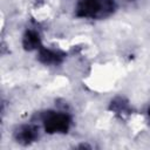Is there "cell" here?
Listing matches in <instances>:
<instances>
[{
  "label": "cell",
  "mask_w": 150,
  "mask_h": 150,
  "mask_svg": "<svg viewBox=\"0 0 150 150\" xmlns=\"http://www.w3.org/2000/svg\"><path fill=\"white\" fill-rule=\"evenodd\" d=\"M41 121L47 134H66L71 125V116L66 111H45Z\"/></svg>",
  "instance_id": "7a4b0ae2"
},
{
  "label": "cell",
  "mask_w": 150,
  "mask_h": 150,
  "mask_svg": "<svg viewBox=\"0 0 150 150\" xmlns=\"http://www.w3.org/2000/svg\"><path fill=\"white\" fill-rule=\"evenodd\" d=\"M146 112H148V116H149V117H150V107H149V108H148V111H146Z\"/></svg>",
  "instance_id": "52a82bcc"
},
{
  "label": "cell",
  "mask_w": 150,
  "mask_h": 150,
  "mask_svg": "<svg viewBox=\"0 0 150 150\" xmlns=\"http://www.w3.org/2000/svg\"><path fill=\"white\" fill-rule=\"evenodd\" d=\"M38 60L46 66H59L63 62L64 54L59 50L41 47L38 50Z\"/></svg>",
  "instance_id": "277c9868"
},
{
  "label": "cell",
  "mask_w": 150,
  "mask_h": 150,
  "mask_svg": "<svg viewBox=\"0 0 150 150\" xmlns=\"http://www.w3.org/2000/svg\"><path fill=\"white\" fill-rule=\"evenodd\" d=\"M14 139L21 145H29L38 141L39 128L34 124H21L14 130Z\"/></svg>",
  "instance_id": "3957f363"
},
{
  "label": "cell",
  "mask_w": 150,
  "mask_h": 150,
  "mask_svg": "<svg viewBox=\"0 0 150 150\" xmlns=\"http://www.w3.org/2000/svg\"><path fill=\"white\" fill-rule=\"evenodd\" d=\"M22 47L25 50H39L42 47L41 36L35 29H27L22 36Z\"/></svg>",
  "instance_id": "5b68a950"
},
{
  "label": "cell",
  "mask_w": 150,
  "mask_h": 150,
  "mask_svg": "<svg viewBox=\"0 0 150 150\" xmlns=\"http://www.w3.org/2000/svg\"><path fill=\"white\" fill-rule=\"evenodd\" d=\"M110 111H112L120 118H125L131 114V107L124 97H115L109 104Z\"/></svg>",
  "instance_id": "8992f818"
},
{
  "label": "cell",
  "mask_w": 150,
  "mask_h": 150,
  "mask_svg": "<svg viewBox=\"0 0 150 150\" xmlns=\"http://www.w3.org/2000/svg\"><path fill=\"white\" fill-rule=\"evenodd\" d=\"M116 9L114 0H77L75 16L81 19H103Z\"/></svg>",
  "instance_id": "6da1fadb"
}]
</instances>
